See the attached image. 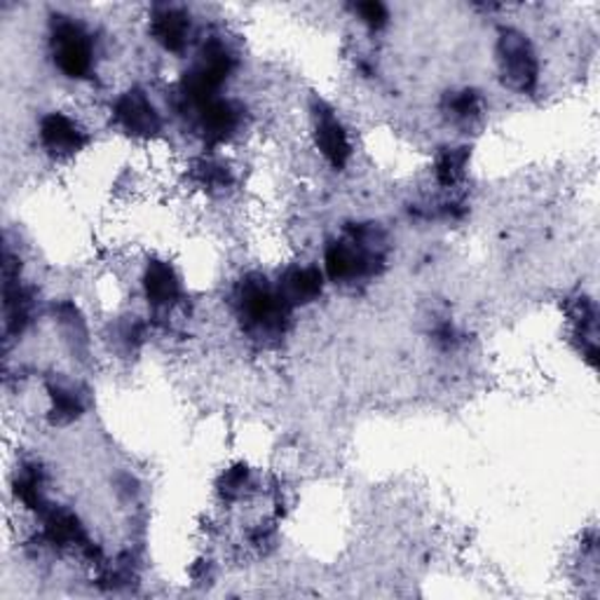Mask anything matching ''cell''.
Instances as JSON below:
<instances>
[{
	"mask_svg": "<svg viewBox=\"0 0 600 600\" xmlns=\"http://www.w3.org/2000/svg\"><path fill=\"white\" fill-rule=\"evenodd\" d=\"M385 259V235L375 226H359L347 232L345 240L326 247V275L334 281H350L373 275Z\"/></svg>",
	"mask_w": 600,
	"mask_h": 600,
	"instance_id": "1",
	"label": "cell"
},
{
	"mask_svg": "<svg viewBox=\"0 0 600 600\" xmlns=\"http://www.w3.org/2000/svg\"><path fill=\"white\" fill-rule=\"evenodd\" d=\"M237 308H240L247 328L259 336H277L289 322L291 308L284 303L277 287H271L261 275H249L237 289Z\"/></svg>",
	"mask_w": 600,
	"mask_h": 600,
	"instance_id": "2",
	"label": "cell"
},
{
	"mask_svg": "<svg viewBox=\"0 0 600 600\" xmlns=\"http://www.w3.org/2000/svg\"><path fill=\"white\" fill-rule=\"evenodd\" d=\"M235 69V57L220 40H212L204 45V50L197 59V64L183 75L181 81V97L183 101L200 110L209 101L216 99L218 89L226 85Z\"/></svg>",
	"mask_w": 600,
	"mask_h": 600,
	"instance_id": "3",
	"label": "cell"
},
{
	"mask_svg": "<svg viewBox=\"0 0 600 600\" xmlns=\"http://www.w3.org/2000/svg\"><path fill=\"white\" fill-rule=\"evenodd\" d=\"M497 61L502 81L520 94H530L537 85V57L530 40L516 28H502L497 40Z\"/></svg>",
	"mask_w": 600,
	"mask_h": 600,
	"instance_id": "4",
	"label": "cell"
},
{
	"mask_svg": "<svg viewBox=\"0 0 600 600\" xmlns=\"http://www.w3.org/2000/svg\"><path fill=\"white\" fill-rule=\"evenodd\" d=\"M52 55L59 71L69 77H87L94 64L92 38L87 31L71 17H55Z\"/></svg>",
	"mask_w": 600,
	"mask_h": 600,
	"instance_id": "5",
	"label": "cell"
},
{
	"mask_svg": "<svg viewBox=\"0 0 600 600\" xmlns=\"http://www.w3.org/2000/svg\"><path fill=\"white\" fill-rule=\"evenodd\" d=\"M113 118L124 132L136 139H151L163 128V120L157 116L155 106L141 89H130L122 94L116 101Z\"/></svg>",
	"mask_w": 600,
	"mask_h": 600,
	"instance_id": "6",
	"label": "cell"
},
{
	"mask_svg": "<svg viewBox=\"0 0 600 600\" xmlns=\"http://www.w3.org/2000/svg\"><path fill=\"white\" fill-rule=\"evenodd\" d=\"M40 144L55 157H71L89 144V136L69 116L50 113L40 122Z\"/></svg>",
	"mask_w": 600,
	"mask_h": 600,
	"instance_id": "7",
	"label": "cell"
},
{
	"mask_svg": "<svg viewBox=\"0 0 600 600\" xmlns=\"http://www.w3.org/2000/svg\"><path fill=\"white\" fill-rule=\"evenodd\" d=\"M314 141H317V148L331 167L343 169L350 160V139H347V132L334 116V110L324 104H320L317 113H314Z\"/></svg>",
	"mask_w": 600,
	"mask_h": 600,
	"instance_id": "8",
	"label": "cell"
},
{
	"mask_svg": "<svg viewBox=\"0 0 600 600\" xmlns=\"http://www.w3.org/2000/svg\"><path fill=\"white\" fill-rule=\"evenodd\" d=\"M45 540L47 544L59 547V549H69V547H77L83 549V554L89 559H99V551L94 549V544L87 540V535L81 526V520H77L71 512L64 509H47L45 514Z\"/></svg>",
	"mask_w": 600,
	"mask_h": 600,
	"instance_id": "9",
	"label": "cell"
},
{
	"mask_svg": "<svg viewBox=\"0 0 600 600\" xmlns=\"http://www.w3.org/2000/svg\"><path fill=\"white\" fill-rule=\"evenodd\" d=\"M151 34L167 52L179 55L191 40V14L181 8H160L151 20Z\"/></svg>",
	"mask_w": 600,
	"mask_h": 600,
	"instance_id": "10",
	"label": "cell"
},
{
	"mask_svg": "<svg viewBox=\"0 0 600 600\" xmlns=\"http://www.w3.org/2000/svg\"><path fill=\"white\" fill-rule=\"evenodd\" d=\"M324 289V275L317 267H289L277 281V291L291 310L317 300Z\"/></svg>",
	"mask_w": 600,
	"mask_h": 600,
	"instance_id": "11",
	"label": "cell"
},
{
	"mask_svg": "<svg viewBox=\"0 0 600 600\" xmlns=\"http://www.w3.org/2000/svg\"><path fill=\"white\" fill-rule=\"evenodd\" d=\"M197 118H200V130L204 141L216 146V144H224L226 139L235 134V130L240 128L242 116H240V108H237L232 101L214 99L197 110Z\"/></svg>",
	"mask_w": 600,
	"mask_h": 600,
	"instance_id": "12",
	"label": "cell"
},
{
	"mask_svg": "<svg viewBox=\"0 0 600 600\" xmlns=\"http://www.w3.org/2000/svg\"><path fill=\"white\" fill-rule=\"evenodd\" d=\"M144 289L148 303L155 308H165L177 303L181 298V281L173 267L165 261H151L144 275Z\"/></svg>",
	"mask_w": 600,
	"mask_h": 600,
	"instance_id": "13",
	"label": "cell"
},
{
	"mask_svg": "<svg viewBox=\"0 0 600 600\" xmlns=\"http://www.w3.org/2000/svg\"><path fill=\"white\" fill-rule=\"evenodd\" d=\"M14 493L22 500L24 507L45 514L47 512V500L43 493V479L36 467H26L20 471L17 481H14Z\"/></svg>",
	"mask_w": 600,
	"mask_h": 600,
	"instance_id": "14",
	"label": "cell"
},
{
	"mask_svg": "<svg viewBox=\"0 0 600 600\" xmlns=\"http://www.w3.org/2000/svg\"><path fill=\"white\" fill-rule=\"evenodd\" d=\"M469 163V151L467 148H446L436 157V181L451 188L465 177V167Z\"/></svg>",
	"mask_w": 600,
	"mask_h": 600,
	"instance_id": "15",
	"label": "cell"
},
{
	"mask_svg": "<svg viewBox=\"0 0 600 600\" xmlns=\"http://www.w3.org/2000/svg\"><path fill=\"white\" fill-rule=\"evenodd\" d=\"M444 108H446V113L451 116V120L471 122V120L481 118L483 101H481L477 89H463V92L451 94V97L444 104Z\"/></svg>",
	"mask_w": 600,
	"mask_h": 600,
	"instance_id": "16",
	"label": "cell"
},
{
	"mask_svg": "<svg viewBox=\"0 0 600 600\" xmlns=\"http://www.w3.org/2000/svg\"><path fill=\"white\" fill-rule=\"evenodd\" d=\"M52 422L67 424L83 416V399L69 387H52Z\"/></svg>",
	"mask_w": 600,
	"mask_h": 600,
	"instance_id": "17",
	"label": "cell"
},
{
	"mask_svg": "<svg viewBox=\"0 0 600 600\" xmlns=\"http://www.w3.org/2000/svg\"><path fill=\"white\" fill-rule=\"evenodd\" d=\"M249 479H251V471L247 465H235L232 469H228L224 477H220L218 481V491L220 495H224L226 500H237L249 485Z\"/></svg>",
	"mask_w": 600,
	"mask_h": 600,
	"instance_id": "18",
	"label": "cell"
},
{
	"mask_svg": "<svg viewBox=\"0 0 600 600\" xmlns=\"http://www.w3.org/2000/svg\"><path fill=\"white\" fill-rule=\"evenodd\" d=\"M355 12L359 14V20L364 22L369 28H373V31L383 28L387 24V20H389L387 8L383 3H357Z\"/></svg>",
	"mask_w": 600,
	"mask_h": 600,
	"instance_id": "19",
	"label": "cell"
}]
</instances>
